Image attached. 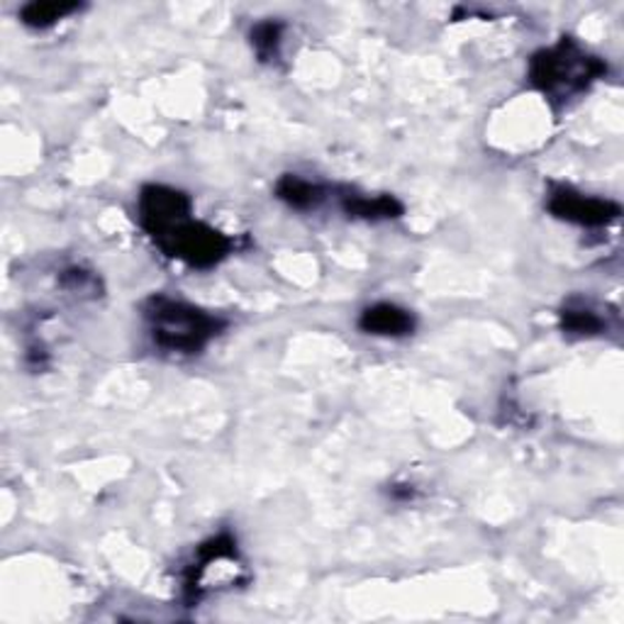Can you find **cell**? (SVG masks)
<instances>
[{
  "label": "cell",
  "mask_w": 624,
  "mask_h": 624,
  "mask_svg": "<svg viewBox=\"0 0 624 624\" xmlns=\"http://www.w3.org/2000/svg\"><path fill=\"white\" fill-rule=\"evenodd\" d=\"M249 37H252V47L259 54L261 62L276 59L281 40H283V25L276 20H264V22H259V25H254L252 35Z\"/></svg>",
  "instance_id": "obj_10"
},
{
  "label": "cell",
  "mask_w": 624,
  "mask_h": 624,
  "mask_svg": "<svg viewBox=\"0 0 624 624\" xmlns=\"http://www.w3.org/2000/svg\"><path fill=\"white\" fill-rule=\"evenodd\" d=\"M561 322L563 330L573 335H595L603 330V320L588 308H566L561 313Z\"/></svg>",
  "instance_id": "obj_11"
},
{
  "label": "cell",
  "mask_w": 624,
  "mask_h": 624,
  "mask_svg": "<svg viewBox=\"0 0 624 624\" xmlns=\"http://www.w3.org/2000/svg\"><path fill=\"white\" fill-rule=\"evenodd\" d=\"M190 215V198L168 186H144L140 193V225L154 237Z\"/></svg>",
  "instance_id": "obj_5"
},
{
  "label": "cell",
  "mask_w": 624,
  "mask_h": 624,
  "mask_svg": "<svg viewBox=\"0 0 624 624\" xmlns=\"http://www.w3.org/2000/svg\"><path fill=\"white\" fill-rule=\"evenodd\" d=\"M359 327L376 337H405L415 330V317L393 303H376L361 313Z\"/></svg>",
  "instance_id": "obj_6"
},
{
  "label": "cell",
  "mask_w": 624,
  "mask_h": 624,
  "mask_svg": "<svg viewBox=\"0 0 624 624\" xmlns=\"http://www.w3.org/2000/svg\"><path fill=\"white\" fill-rule=\"evenodd\" d=\"M144 317L154 344L172 354H198L225 330V320L218 315L168 295H152L144 303Z\"/></svg>",
  "instance_id": "obj_1"
},
{
  "label": "cell",
  "mask_w": 624,
  "mask_h": 624,
  "mask_svg": "<svg viewBox=\"0 0 624 624\" xmlns=\"http://www.w3.org/2000/svg\"><path fill=\"white\" fill-rule=\"evenodd\" d=\"M342 208L351 218L364 220H393L401 218L403 206L393 196H344Z\"/></svg>",
  "instance_id": "obj_7"
},
{
  "label": "cell",
  "mask_w": 624,
  "mask_h": 624,
  "mask_svg": "<svg viewBox=\"0 0 624 624\" xmlns=\"http://www.w3.org/2000/svg\"><path fill=\"white\" fill-rule=\"evenodd\" d=\"M278 198L295 210H313L325 200V190L298 176H283L276 186Z\"/></svg>",
  "instance_id": "obj_8"
},
{
  "label": "cell",
  "mask_w": 624,
  "mask_h": 624,
  "mask_svg": "<svg viewBox=\"0 0 624 624\" xmlns=\"http://www.w3.org/2000/svg\"><path fill=\"white\" fill-rule=\"evenodd\" d=\"M607 72L598 56L583 52L569 37L549 50H541L529 62V81L549 100H569L595 84Z\"/></svg>",
  "instance_id": "obj_2"
},
{
  "label": "cell",
  "mask_w": 624,
  "mask_h": 624,
  "mask_svg": "<svg viewBox=\"0 0 624 624\" xmlns=\"http://www.w3.org/2000/svg\"><path fill=\"white\" fill-rule=\"evenodd\" d=\"M547 208L554 218L581 227H605L620 218V206L612 200L583 196V193L566 186L551 190Z\"/></svg>",
  "instance_id": "obj_4"
},
{
  "label": "cell",
  "mask_w": 624,
  "mask_h": 624,
  "mask_svg": "<svg viewBox=\"0 0 624 624\" xmlns=\"http://www.w3.org/2000/svg\"><path fill=\"white\" fill-rule=\"evenodd\" d=\"M152 240L166 256L186 261L188 266L196 269H210L220 264L232 252L230 237L206 222L193 220L190 215L174 222L172 227H166V230L156 232Z\"/></svg>",
  "instance_id": "obj_3"
},
{
  "label": "cell",
  "mask_w": 624,
  "mask_h": 624,
  "mask_svg": "<svg viewBox=\"0 0 624 624\" xmlns=\"http://www.w3.org/2000/svg\"><path fill=\"white\" fill-rule=\"evenodd\" d=\"M81 6L78 3H28L25 8L20 10V20L25 22L28 28H35V30H44V28H52L54 22L64 20L66 15L78 13Z\"/></svg>",
  "instance_id": "obj_9"
}]
</instances>
